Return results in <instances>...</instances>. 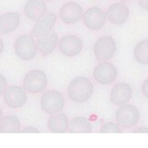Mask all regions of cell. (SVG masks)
Returning <instances> with one entry per match:
<instances>
[{
	"instance_id": "cell-1",
	"label": "cell",
	"mask_w": 148,
	"mask_h": 148,
	"mask_svg": "<svg viewBox=\"0 0 148 148\" xmlns=\"http://www.w3.org/2000/svg\"><path fill=\"white\" fill-rule=\"evenodd\" d=\"M94 92V85L86 77H77L69 82L68 87L69 97L76 103L89 100Z\"/></svg>"
},
{
	"instance_id": "cell-2",
	"label": "cell",
	"mask_w": 148,
	"mask_h": 148,
	"mask_svg": "<svg viewBox=\"0 0 148 148\" xmlns=\"http://www.w3.org/2000/svg\"><path fill=\"white\" fill-rule=\"evenodd\" d=\"M14 49L17 57L25 61L34 58L38 50L34 35L32 34H23L18 37L14 44Z\"/></svg>"
},
{
	"instance_id": "cell-3",
	"label": "cell",
	"mask_w": 148,
	"mask_h": 148,
	"mask_svg": "<svg viewBox=\"0 0 148 148\" xmlns=\"http://www.w3.org/2000/svg\"><path fill=\"white\" fill-rule=\"evenodd\" d=\"M64 105V96L58 91H46L41 97V108L46 114L52 115L60 112L63 109Z\"/></svg>"
},
{
	"instance_id": "cell-4",
	"label": "cell",
	"mask_w": 148,
	"mask_h": 148,
	"mask_svg": "<svg viewBox=\"0 0 148 148\" xmlns=\"http://www.w3.org/2000/svg\"><path fill=\"white\" fill-rule=\"evenodd\" d=\"M22 82L23 88L27 92L31 94H39L46 88L48 81L46 74L44 71L34 69L26 74Z\"/></svg>"
},
{
	"instance_id": "cell-5",
	"label": "cell",
	"mask_w": 148,
	"mask_h": 148,
	"mask_svg": "<svg viewBox=\"0 0 148 148\" xmlns=\"http://www.w3.org/2000/svg\"><path fill=\"white\" fill-rule=\"evenodd\" d=\"M117 51V45L111 36L106 35L97 39L94 45V54L100 62L111 59Z\"/></svg>"
},
{
	"instance_id": "cell-6",
	"label": "cell",
	"mask_w": 148,
	"mask_h": 148,
	"mask_svg": "<svg viewBox=\"0 0 148 148\" xmlns=\"http://www.w3.org/2000/svg\"><path fill=\"white\" fill-rule=\"evenodd\" d=\"M140 112L136 106L132 105H122L116 112V119L120 127L124 129L132 128L138 123Z\"/></svg>"
},
{
	"instance_id": "cell-7",
	"label": "cell",
	"mask_w": 148,
	"mask_h": 148,
	"mask_svg": "<svg viewBox=\"0 0 148 148\" xmlns=\"http://www.w3.org/2000/svg\"><path fill=\"white\" fill-rule=\"evenodd\" d=\"M28 95L23 87L12 85L6 88L4 92V101L10 108H20L27 102Z\"/></svg>"
},
{
	"instance_id": "cell-8",
	"label": "cell",
	"mask_w": 148,
	"mask_h": 148,
	"mask_svg": "<svg viewBox=\"0 0 148 148\" xmlns=\"http://www.w3.org/2000/svg\"><path fill=\"white\" fill-rule=\"evenodd\" d=\"M94 79L101 84H110L116 81L118 77V71L112 63L100 62L92 71Z\"/></svg>"
},
{
	"instance_id": "cell-9",
	"label": "cell",
	"mask_w": 148,
	"mask_h": 148,
	"mask_svg": "<svg viewBox=\"0 0 148 148\" xmlns=\"http://www.w3.org/2000/svg\"><path fill=\"white\" fill-rule=\"evenodd\" d=\"M58 49L60 53L66 57H75L81 53L82 42L81 38L73 34H67L58 41Z\"/></svg>"
},
{
	"instance_id": "cell-10",
	"label": "cell",
	"mask_w": 148,
	"mask_h": 148,
	"mask_svg": "<svg viewBox=\"0 0 148 148\" xmlns=\"http://www.w3.org/2000/svg\"><path fill=\"white\" fill-rule=\"evenodd\" d=\"M82 21L89 30L97 31L104 26L106 22V14L100 8L92 7L83 13Z\"/></svg>"
},
{
	"instance_id": "cell-11",
	"label": "cell",
	"mask_w": 148,
	"mask_h": 148,
	"mask_svg": "<svg viewBox=\"0 0 148 148\" xmlns=\"http://www.w3.org/2000/svg\"><path fill=\"white\" fill-rule=\"evenodd\" d=\"M83 16V9L76 2L65 3L60 8L59 17L64 23L66 24H74V23L81 21Z\"/></svg>"
},
{
	"instance_id": "cell-12",
	"label": "cell",
	"mask_w": 148,
	"mask_h": 148,
	"mask_svg": "<svg viewBox=\"0 0 148 148\" xmlns=\"http://www.w3.org/2000/svg\"><path fill=\"white\" fill-rule=\"evenodd\" d=\"M129 16V8L122 2L112 4L106 13V17L108 18V20L116 25H120L126 22Z\"/></svg>"
},
{
	"instance_id": "cell-13",
	"label": "cell",
	"mask_w": 148,
	"mask_h": 148,
	"mask_svg": "<svg viewBox=\"0 0 148 148\" xmlns=\"http://www.w3.org/2000/svg\"><path fill=\"white\" fill-rule=\"evenodd\" d=\"M132 95V86L126 82H119L111 89L110 101L115 105L122 106L131 100Z\"/></svg>"
},
{
	"instance_id": "cell-14",
	"label": "cell",
	"mask_w": 148,
	"mask_h": 148,
	"mask_svg": "<svg viewBox=\"0 0 148 148\" xmlns=\"http://www.w3.org/2000/svg\"><path fill=\"white\" fill-rule=\"evenodd\" d=\"M56 22H57V15L53 12L46 13L44 17L36 21V23L32 28V34L35 37H39L45 34L52 31Z\"/></svg>"
},
{
	"instance_id": "cell-15",
	"label": "cell",
	"mask_w": 148,
	"mask_h": 148,
	"mask_svg": "<svg viewBox=\"0 0 148 148\" xmlns=\"http://www.w3.org/2000/svg\"><path fill=\"white\" fill-rule=\"evenodd\" d=\"M37 49L43 56L51 54L58 45V36L55 32H49L38 37L36 41Z\"/></svg>"
},
{
	"instance_id": "cell-16",
	"label": "cell",
	"mask_w": 148,
	"mask_h": 148,
	"mask_svg": "<svg viewBox=\"0 0 148 148\" xmlns=\"http://www.w3.org/2000/svg\"><path fill=\"white\" fill-rule=\"evenodd\" d=\"M47 12V6L44 0H29L24 6L25 16L31 21H38Z\"/></svg>"
},
{
	"instance_id": "cell-17",
	"label": "cell",
	"mask_w": 148,
	"mask_h": 148,
	"mask_svg": "<svg viewBox=\"0 0 148 148\" xmlns=\"http://www.w3.org/2000/svg\"><path fill=\"white\" fill-rule=\"evenodd\" d=\"M21 16L18 12H7L0 16V34H8L17 30Z\"/></svg>"
},
{
	"instance_id": "cell-18",
	"label": "cell",
	"mask_w": 148,
	"mask_h": 148,
	"mask_svg": "<svg viewBox=\"0 0 148 148\" xmlns=\"http://www.w3.org/2000/svg\"><path fill=\"white\" fill-rule=\"evenodd\" d=\"M47 126L51 132L54 133L66 132L69 130V122L67 115L60 112L52 114L48 119Z\"/></svg>"
},
{
	"instance_id": "cell-19",
	"label": "cell",
	"mask_w": 148,
	"mask_h": 148,
	"mask_svg": "<svg viewBox=\"0 0 148 148\" xmlns=\"http://www.w3.org/2000/svg\"><path fill=\"white\" fill-rule=\"evenodd\" d=\"M21 132V122L14 115L6 116L0 120L1 133H18Z\"/></svg>"
},
{
	"instance_id": "cell-20",
	"label": "cell",
	"mask_w": 148,
	"mask_h": 148,
	"mask_svg": "<svg viewBox=\"0 0 148 148\" xmlns=\"http://www.w3.org/2000/svg\"><path fill=\"white\" fill-rule=\"evenodd\" d=\"M69 132L71 133H91L92 124L86 118H74L69 123Z\"/></svg>"
},
{
	"instance_id": "cell-21",
	"label": "cell",
	"mask_w": 148,
	"mask_h": 148,
	"mask_svg": "<svg viewBox=\"0 0 148 148\" xmlns=\"http://www.w3.org/2000/svg\"><path fill=\"white\" fill-rule=\"evenodd\" d=\"M134 57L138 63L148 65V40L140 41L134 48Z\"/></svg>"
},
{
	"instance_id": "cell-22",
	"label": "cell",
	"mask_w": 148,
	"mask_h": 148,
	"mask_svg": "<svg viewBox=\"0 0 148 148\" xmlns=\"http://www.w3.org/2000/svg\"><path fill=\"white\" fill-rule=\"evenodd\" d=\"M121 131H120L119 125L113 122H108L104 124L100 130L101 133H119Z\"/></svg>"
},
{
	"instance_id": "cell-23",
	"label": "cell",
	"mask_w": 148,
	"mask_h": 148,
	"mask_svg": "<svg viewBox=\"0 0 148 148\" xmlns=\"http://www.w3.org/2000/svg\"><path fill=\"white\" fill-rule=\"evenodd\" d=\"M7 79L5 76H3L2 74H0V95L2 94H4L5 90H6V87H7Z\"/></svg>"
},
{
	"instance_id": "cell-24",
	"label": "cell",
	"mask_w": 148,
	"mask_h": 148,
	"mask_svg": "<svg viewBox=\"0 0 148 148\" xmlns=\"http://www.w3.org/2000/svg\"><path fill=\"white\" fill-rule=\"evenodd\" d=\"M21 133H39V130L36 129L35 127H32V126H29V127H26L24 129L21 130Z\"/></svg>"
},
{
	"instance_id": "cell-25",
	"label": "cell",
	"mask_w": 148,
	"mask_h": 148,
	"mask_svg": "<svg viewBox=\"0 0 148 148\" xmlns=\"http://www.w3.org/2000/svg\"><path fill=\"white\" fill-rule=\"evenodd\" d=\"M142 89H143V94L145 95L146 98H148V79L143 82V86H142Z\"/></svg>"
},
{
	"instance_id": "cell-26",
	"label": "cell",
	"mask_w": 148,
	"mask_h": 148,
	"mask_svg": "<svg viewBox=\"0 0 148 148\" xmlns=\"http://www.w3.org/2000/svg\"><path fill=\"white\" fill-rule=\"evenodd\" d=\"M138 5L142 8L148 10V0H138Z\"/></svg>"
},
{
	"instance_id": "cell-27",
	"label": "cell",
	"mask_w": 148,
	"mask_h": 148,
	"mask_svg": "<svg viewBox=\"0 0 148 148\" xmlns=\"http://www.w3.org/2000/svg\"><path fill=\"white\" fill-rule=\"evenodd\" d=\"M134 133H140V132H148V128H138L135 131H133Z\"/></svg>"
},
{
	"instance_id": "cell-28",
	"label": "cell",
	"mask_w": 148,
	"mask_h": 148,
	"mask_svg": "<svg viewBox=\"0 0 148 148\" xmlns=\"http://www.w3.org/2000/svg\"><path fill=\"white\" fill-rule=\"evenodd\" d=\"M3 50H4V42L1 38H0V54L3 52Z\"/></svg>"
},
{
	"instance_id": "cell-29",
	"label": "cell",
	"mask_w": 148,
	"mask_h": 148,
	"mask_svg": "<svg viewBox=\"0 0 148 148\" xmlns=\"http://www.w3.org/2000/svg\"><path fill=\"white\" fill-rule=\"evenodd\" d=\"M2 116H3V112H2L1 108H0V120H1V119H2Z\"/></svg>"
},
{
	"instance_id": "cell-30",
	"label": "cell",
	"mask_w": 148,
	"mask_h": 148,
	"mask_svg": "<svg viewBox=\"0 0 148 148\" xmlns=\"http://www.w3.org/2000/svg\"><path fill=\"white\" fill-rule=\"evenodd\" d=\"M122 1H131V0H122Z\"/></svg>"
},
{
	"instance_id": "cell-31",
	"label": "cell",
	"mask_w": 148,
	"mask_h": 148,
	"mask_svg": "<svg viewBox=\"0 0 148 148\" xmlns=\"http://www.w3.org/2000/svg\"><path fill=\"white\" fill-rule=\"evenodd\" d=\"M46 1H53V0H46Z\"/></svg>"
}]
</instances>
